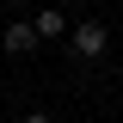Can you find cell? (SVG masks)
<instances>
[{
	"label": "cell",
	"instance_id": "cell-1",
	"mask_svg": "<svg viewBox=\"0 0 123 123\" xmlns=\"http://www.w3.org/2000/svg\"><path fill=\"white\" fill-rule=\"evenodd\" d=\"M68 49H74L80 62L105 55V25H98V18H80V25H74V37H68Z\"/></svg>",
	"mask_w": 123,
	"mask_h": 123
},
{
	"label": "cell",
	"instance_id": "cell-3",
	"mask_svg": "<svg viewBox=\"0 0 123 123\" xmlns=\"http://www.w3.org/2000/svg\"><path fill=\"white\" fill-rule=\"evenodd\" d=\"M31 25H37V37H43V43H49V37H74V25H68V18H62L55 6H43V12L31 18Z\"/></svg>",
	"mask_w": 123,
	"mask_h": 123
},
{
	"label": "cell",
	"instance_id": "cell-4",
	"mask_svg": "<svg viewBox=\"0 0 123 123\" xmlns=\"http://www.w3.org/2000/svg\"><path fill=\"white\" fill-rule=\"evenodd\" d=\"M25 123H55V117H49V111H31V117H25Z\"/></svg>",
	"mask_w": 123,
	"mask_h": 123
},
{
	"label": "cell",
	"instance_id": "cell-2",
	"mask_svg": "<svg viewBox=\"0 0 123 123\" xmlns=\"http://www.w3.org/2000/svg\"><path fill=\"white\" fill-rule=\"evenodd\" d=\"M0 43L12 49V55H31V49L43 43V37H37V25H31V18H12V25H6V37H0Z\"/></svg>",
	"mask_w": 123,
	"mask_h": 123
}]
</instances>
